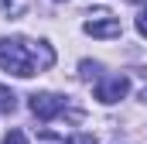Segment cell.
<instances>
[{"mask_svg": "<svg viewBox=\"0 0 147 144\" xmlns=\"http://www.w3.org/2000/svg\"><path fill=\"white\" fill-rule=\"evenodd\" d=\"M55 62V52L48 41H10V38H0V65L21 79H31L34 72L48 69Z\"/></svg>", "mask_w": 147, "mask_h": 144, "instance_id": "6da1fadb", "label": "cell"}, {"mask_svg": "<svg viewBox=\"0 0 147 144\" xmlns=\"http://www.w3.org/2000/svg\"><path fill=\"white\" fill-rule=\"evenodd\" d=\"M62 110H65V96H58V93H34L31 96V113L38 120H55Z\"/></svg>", "mask_w": 147, "mask_h": 144, "instance_id": "7a4b0ae2", "label": "cell"}, {"mask_svg": "<svg viewBox=\"0 0 147 144\" xmlns=\"http://www.w3.org/2000/svg\"><path fill=\"white\" fill-rule=\"evenodd\" d=\"M130 93V79L127 75H110V79H103L99 86H96V100L99 103H116V100H123Z\"/></svg>", "mask_w": 147, "mask_h": 144, "instance_id": "3957f363", "label": "cell"}, {"mask_svg": "<svg viewBox=\"0 0 147 144\" xmlns=\"http://www.w3.org/2000/svg\"><path fill=\"white\" fill-rule=\"evenodd\" d=\"M120 21L110 17V14H99V17H92V21H86V35L92 38H120Z\"/></svg>", "mask_w": 147, "mask_h": 144, "instance_id": "277c9868", "label": "cell"}, {"mask_svg": "<svg viewBox=\"0 0 147 144\" xmlns=\"http://www.w3.org/2000/svg\"><path fill=\"white\" fill-rule=\"evenodd\" d=\"M14 107H17V96H14L7 86H0V110H3V113H14Z\"/></svg>", "mask_w": 147, "mask_h": 144, "instance_id": "5b68a950", "label": "cell"}, {"mask_svg": "<svg viewBox=\"0 0 147 144\" xmlns=\"http://www.w3.org/2000/svg\"><path fill=\"white\" fill-rule=\"evenodd\" d=\"M0 144H28V137H24V130H10Z\"/></svg>", "mask_w": 147, "mask_h": 144, "instance_id": "8992f818", "label": "cell"}, {"mask_svg": "<svg viewBox=\"0 0 147 144\" xmlns=\"http://www.w3.org/2000/svg\"><path fill=\"white\" fill-rule=\"evenodd\" d=\"M69 144H96V137H92V134H72Z\"/></svg>", "mask_w": 147, "mask_h": 144, "instance_id": "52a82bcc", "label": "cell"}, {"mask_svg": "<svg viewBox=\"0 0 147 144\" xmlns=\"http://www.w3.org/2000/svg\"><path fill=\"white\" fill-rule=\"evenodd\" d=\"M24 7V0H0V10L7 14V10H21Z\"/></svg>", "mask_w": 147, "mask_h": 144, "instance_id": "ba28073f", "label": "cell"}, {"mask_svg": "<svg viewBox=\"0 0 147 144\" xmlns=\"http://www.w3.org/2000/svg\"><path fill=\"white\" fill-rule=\"evenodd\" d=\"M79 69H82V75H86V79H89V75H96V72H99V65H92V62H82V65H79Z\"/></svg>", "mask_w": 147, "mask_h": 144, "instance_id": "9c48e42d", "label": "cell"}, {"mask_svg": "<svg viewBox=\"0 0 147 144\" xmlns=\"http://www.w3.org/2000/svg\"><path fill=\"white\" fill-rule=\"evenodd\" d=\"M137 31H140V35H147V7L140 10V17H137Z\"/></svg>", "mask_w": 147, "mask_h": 144, "instance_id": "30bf717a", "label": "cell"}, {"mask_svg": "<svg viewBox=\"0 0 147 144\" xmlns=\"http://www.w3.org/2000/svg\"><path fill=\"white\" fill-rule=\"evenodd\" d=\"M144 100H147V86H144Z\"/></svg>", "mask_w": 147, "mask_h": 144, "instance_id": "8fae6325", "label": "cell"}]
</instances>
